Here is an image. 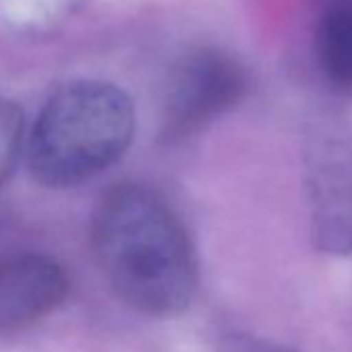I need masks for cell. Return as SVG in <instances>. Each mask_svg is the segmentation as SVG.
<instances>
[{
	"label": "cell",
	"instance_id": "cell-7",
	"mask_svg": "<svg viewBox=\"0 0 352 352\" xmlns=\"http://www.w3.org/2000/svg\"><path fill=\"white\" fill-rule=\"evenodd\" d=\"M25 147V116L17 102L0 98V189L13 176Z\"/></svg>",
	"mask_w": 352,
	"mask_h": 352
},
{
	"label": "cell",
	"instance_id": "cell-5",
	"mask_svg": "<svg viewBox=\"0 0 352 352\" xmlns=\"http://www.w3.org/2000/svg\"><path fill=\"white\" fill-rule=\"evenodd\" d=\"M71 292L67 270L42 253L0 259V336L54 313Z\"/></svg>",
	"mask_w": 352,
	"mask_h": 352
},
{
	"label": "cell",
	"instance_id": "cell-6",
	"mask_svg": "<svg viewBox=\"0 0 352 352\" xmlns=\"http://www.w3.org/2000/svg\"><path fill=\"white\" fill-rule=\"evenodd\" d=\"M315 54L327 81L352 94V0L325 9L315 32Z\"/></svg>",
	"mask_w": 352,
	"mask_h": 352
},
{
	"label": "cell",
	"instance_id": "cell-1",
	"mask_svg": "<svg viewBox=\"0 0 352 352\" xmlns=\"http://www.w3.org/2000/svg\"><path fill=\"white\" fill-rule=\"evenodd\" d=\"M91 247L104 278L131 309L174 317L193 302L199 284L195 247L157 191L141 183L110 189L94 214Z\"/></svg>",
	"mask_w": 352,
	"mask_h": 352
},
{
	"label": "cell",
	"instance_id": "cell-8",
	"mask_svg": "<svg viewBox=\"0 0 352 352\" xmlns=\"http://www.w3.org/2000/svg\"><path fill=\"white\" fill-rule=\"evenodd\" d=\"M234 352H294L286 346L280 344H272V342H263V340H236L234 342Z\"/></svg>",
	"mask_w": 352,
	"mask_h": 352
},
{
	"label": "cell",
	"instance_id": "cell-2",
	"mask_svg": "<svg viewBox=\"0 0 352 352\" xmlns=\"http://www.w3.org/2000/svg\"><path fill=\"white\" fill-rule=\"evenodd\" d=\"M137 129L133 100L102 79L60 85L42 106L28 137V166L48 189L79 187L114 166Z\"/></svg>",
	"mask_w": 352,
	"mask_h": 352
},
{
	"label": "cell",
	"instance_id": "cell-3",
	"mask_svg": "<svg viewBox=\"0 0 352 352\" xmlns=\"http://www.w3.org/2000/svg\"><path fill=\"white\" fill-rule=\"evenodd\" d=\"M247 94L243 65L224 50L201 48L174 69L162 118V139L183 141L232 110Z\"/></svg>",
	"mask_w": 352,
	"mask_h": 352
},
{
	"label": "cell",
	"instance_id": "cell-4",
	"mask_svg": "<svg viewBox=\"0 0 352 352\" xmlns=\"http://www.w3.org/2000/svg\"><path fill=\"white\" fill-rule=\"evenodd\" d=\"M311 239L329 255L352 253V137L325 131L305 153Z\"/></svg>",
	"mask_w": 352,
	"mask_h": 352
}]
</instances>
